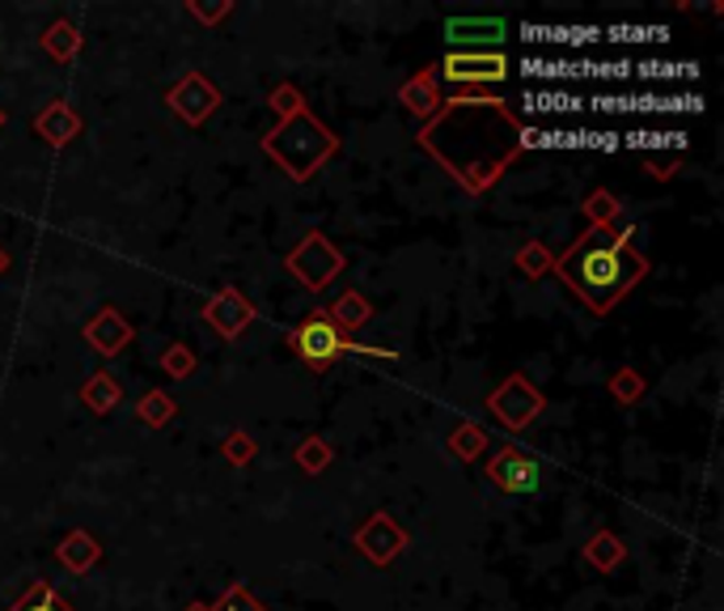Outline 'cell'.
Returning a JSON list of instances; mask_svg holds the SVG:
<instances>
[{
  "label": "cell",
  "mask_w": 724,
  "mask_h": 611,
  "mask_svg": "<svg viewBox=\"0 0 724 611\" xmlns=\"http://www.w3.org/2000/svg\"><path fill=\"white\" fill-rule=\"evenodd\" d=\"M496 480L505 484V489H517V493H526V489H534L538 484V468L534 463H521L517 454H505L500 463H496Z\"/></svg>",
  "instance_id": "5b68a950"
},
{
  "label": "cell",
  "mask_w": 724,
  "mask_h": 611,
  "mask_svg": "<svg viewBox=\"0 0 724 611\" xmlns=\"http://www.w3.org/2000/svg\"><path fill=\"white\" fill-rule=\"evenodd\" d=\"M293 349L310 365H331L339 353H348V340L339 335V328H335L331 319L314 314V319H305V323L293 332Z\"/></svg>",
  "instance_id": "7a4b0ae2"
},
{
  "label": "cell",
  "mask_w": 724,
  "mask_h": 611,
  "mask_svg": "<svg viewBox=\"0 0 724 611\" xmlns=\"http://www.w3.org/2000/svg\"><path fill=\"white\" fill-rule=\"evenodd\" d=\"M213 611H263V608H259L246 590H229V594H225V603H216Z\"/></svg>",
  "instance_id": "52a82bcc"
},
{
  "label": "cell",
  "mask_w": 724,
  "mask_h": 611,
  "mask_svg": "<svg viewBox=\"0 0 724 611\" xmlns=\"http://www.w3.org/2000/svg\"><path fill=\"white\" fill-rule=\"evenodd\" d=\"M505 73H509V64L500 52H457L445 60L450 82H500Z\"/></svg>",
  "instance_id": "277c9868"
},
{
  "label": "cell",
  "mask_w": 724,
  "mask_h": 611,
  "mask_svg": "<svg viewBox=\"0 0 724 611\" xmlns=\"http://www.w3.org/2000/svg\"><path fill=\"white\" fill-rule=\"evenodd\" d=\"M563 280L593 306V310H610V306L640 280L644 264L631 255L623 238H610L606 229H593L585 243L560 264Z\"/></svg>",
  "instance_id": "6da1fadb"
},
{
  "label": "cell",
  "mask_w": 724,
  "mask_h": 611,
  "mask_svg": "<svg viewBox=\"0 0 724 611\" xmlns=\"http://www.w3.org/2000/svg\"><path fill=\"white\" fill-rule=\"evenodd\" d=\"M144 417H149V420L165 417V399H161V395H158V399H144Z\"/></svg>",
  "instance_id": "ba28073f"
},
{
  "label": "cell",
  "mask_w": 724,
  "mask_h": 611,
  "mask_svg": "<svg viewBox=\"0 0 724 611\" xmlns=\"http://www.w3.org/2000/svg\"><path fill=\"white\" fill-rule=\"evenodd\" d=\"M445 34H450L454 47H479V52H491V47L500 52L505 39H509V30H505L500 18H454L445 26Z\"/></svg>",
  "instance_id": "3957f363"
},
{
  "label": "cell",
  "mask_w": 724,
  "mask_h": 611,
  "mask_svg": "<svg viewBox=\"0 0 724 611\" xmlns=\"http://www.w3.org/2000/svg\"><path fill=\"white\" fill-rule=\"evenodd\" d=\"M13 611H73V608H68V603L55 594L52 586H34V590H30L26 599H22V603H18Z\"/></svg>",
  "instance_id": "8992f818"
},
{
  "label": "cell",
  "mask_w": 724,
  "mask_h": 611,
  "mask_svg": "<svg viewBox=\"0 0 724 611\" xmlns=\"http://www.w3.org/2000/svg\"><path fill=\"white\" fill-rule=\"evenodd\" d=\"M191 611H204V608H191Z\"/></svg>",
  "instance_id": "9c48e42d"
}]
</instances>
